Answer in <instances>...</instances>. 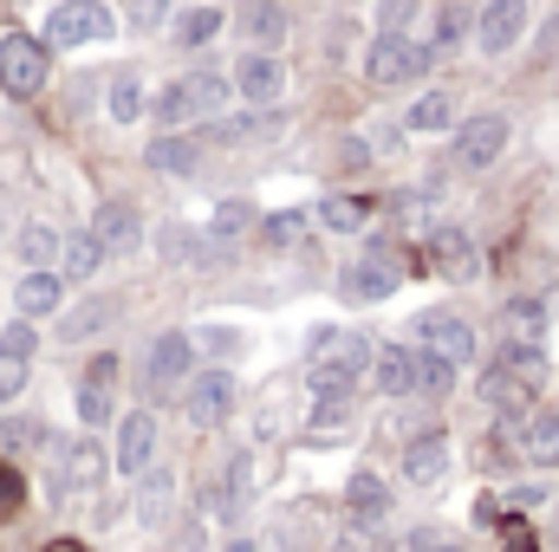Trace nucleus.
<instances>
[{"label":"nucleus","mask_w":559,"mask_h":552,"mask_svg":"<svg viewBox=\"0 0 559 552\" xmlns=\"http://www.w3.org/2000/svg\"><path fill=\"white\" fill-rule=\"evenodd\" d=\"M371 358H378V345L358 325H312V338H306V364H325V371H345V377H365Z\"/></svg>","instance_id":"nucleus-3"},{"label":"nucleus","mask_w":559,"mask_h":552,"mask_svg":"<svg viewBox=\"0 0 559 552\" xmlns=\"http://www.w3.org/2000/svg\"><path fill=\"white\" fill-rule=\"evenodd\" d=\"M462 26H468V20H462V7H436V33H429L423 46H429V52H449V46L462 39Z\"/></svg>","instance_id":"nucleus-38"},{"label":"nucleus","mask_w":559,"mask_h":552,"mask_svg":"<svg viewBox=\"0 0 559 552\" xmlns=\"http://www.w3.org/2000/svg\"><path fill=\"white\" fill-rule=\"evenodd\" d=\"M248 221H254V208H248V202H222V208H215V221H209V235H215V241H235Z\"/></svg>","instance_id":"nucleus-39"},{"label":"nucleus","mask_w":559,"mask_h":552,"mask_svg":"<svg viewBox=\"0 0 559 552\" xmlns=\"http://www.w3.org/2000/svg\"><path fill=\"white\" fill-rule=\"evenodd\" d=\"M59 228H46V221H33L26 235H20V261H26V274H39V267H52L59 261Z\"/></svg>","instance_id":"nucleus-33"},{"label":"nucleus","mask_w":559,"mask_h":552,"mask_svg":"<svg viewBox=\"0 0 559 552\" xmlns=\"http://www.w3.org/2000/svg\"><path fill=\"white\" fill-rule=\"evenodd\" d=\"M501 429H514V442L534 468H559V410H527L521 422H501Z\"/></svg>","instance_id":"nucleus-13"},{"label":"nucleus","mask_w":559,"mask_h":552,"mask_svg":"<svg viewBox=\"0 0 559 552\" xmlns=\"http://www.w3.org/2000/svg\"><path fill=\"white\" fill-rule=\"evenodd\" d=\"M222 26H228L222 7H189V13H176V46H209Z\"/></svg>","instance_id":"nucleus-29"},{"label":"nucleus","mask_w":559,"mask_h":552,"mask_svg":"<svg viewBox=\"0 0 559 552\" xmlns=\"http://www.w3.org/2000/svg\"><path fill=\"white\" fill-rule=\"evenodd\" d=\"M423 261L442 279H475V267H481V261H475V241H468L462 228H436L429 248H423Z\"/></svg>","instance_id":"nucleus-16"},{"label":"nucleus","mask_w":559,"mask_h":552,"mask_svg":"<svg viewBox=\"0 0 559 552\" xmlns=\"http://www.w3.org/2000/svg\"><path fill=\"white\" fill-rule=\"evenodd\" d=\"M228 92H235V85H228L222 72H189V79H176L169 92H156V105H150V111H156V124H163V131H182L189 118H222Z\"/></svg>","instance_id":"nucleus-1"},{"label":"nucleus","mask_w":559,"mask_h":552,"mask_svg":"<svg viewBox=\"0 0 559 552\" xmlns=\"http://www.w3.org/2000/svg\"><path fill=\"white\" fill-rule=\"evenodd\" d=\"M46 552H92V547H85V540H52Z\"/></svg>","instance_id":"nucleus-51"},{"label":"nucleus","mask_w":559,"mask_h":552,"mask_svg":"<svg viewBox=\"0 0 559 552\" xmlns=\"http://www.w3.org/2000/svg\"><path fill=\"white\" fill-rule=\"evenodd\" d=\"M352 422H358V404H352V397H312V416H306V429H312V435H325V442H332V435H345Z\"/></svg>","instance_id":"nucleus-28"},{"label":"nucleus","mask_w":559,"mask_h":552,"mask_svg":"<svg viewBox=\"0 0 559 552\" xmlns=\"http://www.w3.org/2000/svg\"><path fill=\"white\" fill-rule=\"evenodd\" d=\"M404 124H411L417 137H429V131H449V124H455V98H449V92H423L417 105H411V118H404Z\"/></svg>","instance_id":"nucleus-32"},{"label":"nucleus","mask_w":559,"mask_h":552,"mask_svg":"<svg viewBox=\"0 0 559 552\" xmlns=\"http://www.w3.org/2000/svg\"><path fill=\"white\" fill-rule=\"evenodd\" d=\"M0 442H7V448H33V442H46V422H33V416H7V422H0Z\"/></svg>","instance_id":"nucleus-41"},{"label":"nucleus","mask_w":559,"mask_h":552,"mask_svg":"<svg viewBox=\"0 0 559 552\" xmlns=\"http://www.w3.org/2000/svg\"><path fill=\"white\" fill-rule=\"evenodd\" d=\"M254 111H267L280 92H286V65H280L274 52H241V65H235V79H228Z\"/></svg>","instance_id":"nucleus-11"},{"label":"nucleus","mask_w":559,"mask_h":552,"mask_svg":"<svg viewBox=\"0 0 559 552\" xmlns=\"http://www.w3.org/2000/svg\"><path fill=\"white\" fill-rule=\"evenodd\" d=\"M404 481H411V488H442V481H449V435H442V429L404 442Z\"/></svg>","instance_id":"nucleus-14"},{"label":"nucleus","mask_w":559,"mask_h":552,"mask_svg":"<svg viewBox=\"0 0 559 552\" xmlns=\"http://www.w3.org/2000/svg\"><path fill=\"white\" fill-rule=\"evenodd\" d=\"M554 533H559V527H554Z\"/></svg>","instance_id":"nucleus-53"},{"label":"nucleus","mask_w":559,"mask_h":552,"mask_svg":"<svg viewBox=\"0 0 559 552\" xmlns=\"http://www.w3.org/2000/svg\"><path fill=\"white\" fill-rule=\"evenodd\" d=\"M455 371L462 364H449V358H436V351L417 345V397H449L455 391Z\"/></svg>","instance_id":"nucleus-34"},{"label":"nucleus","mask_w":559,"mask_h":552,"mask_svg":"<svg viewBox=\"0 0 559 552\" xmlns=\"http://www.w3.org/2000/svg\"><path fill=\"white\" fill-rule=\"evenodd\" d=\"M235 26H241V39H248V52H267V46H280V39H286V13H280L274 0H248Z\"/></svg>","instance_id":"nucleus-21"},{"label":"nucleus","mask_w":559,"mask_h":552,"mask_svg":"<svg viewBox=\"0 0 559 552\" xmlns=\"http://www.w3.org/2000/svg\"><path fill=\"white\" fill-rule=\"evenodd\" d=\"M98 267H105V241L92 228H79V235L59 241V279H92Z\"/></svg>","instance_id":"nucleus-23"},{"label":"nucleus","mask_w":559,"mask_h":552,"mask_svg":"<svg viewBox=\"0 0 559 552\" xmlns=\"http://www.w3.org/2000/svg\"><path fill=\"white\" fill-rule=\"evenodd\" d=\"M534 501H547V488H540V481H521V488H514V507H534Z\"/></svg>","instance_id":"nucleus-49"},{"label":"nucleus","mask_w":559,"mask_h":552,"mask_svg":"<svg viewBox=\"0 0 559 552\" xmlns=\"http://www.w3.org/2000/svg\"><path fill=\"white\" fill-rule=\"evenodd\" d=\"M352 384H358V377H345V371L306 364V391H312V397H352Z\"/></svg>","instance_id":"nucleus-40"},{"label":"nucleus","mask_w":559,"mask_h":552,"mask_svg":"<svg viewBox=\"0 0 559 552\" xmlns=\"http://www.w3.org/2000/svg\"><path fill=\"white\" fill-rule=\"evenodd\" d=\"M554 312H559V292H554Z\"/></svg>","instance_id":"nucleus-52"},{"label":"nucleus","mask_w":559,"mask_h":552,"mask_svg":"<svg viewBox=\"0 0 559 552\" xmlns=\"http://www.w3.org/2000/svg\"><path fill=\"white\" fill-rule=\"evenodd\" d=\"M169 501H176V475H169V468H143V488H138V514H143V527H163Z\"/></svg>","instance_id":"nucleus-26"},{"label":"nucleus","mask_w":559,"mask_h":552,"mask_svg":"<svg viewBox=\"0 0 559 552\" xmlns=\"http://www.w3.org/2000/svg\"><path fill=\"white\" fill-rule=\"evenodd\" d=\"M26 391V364H0V410Z\"/></svg>","instance_id":"nucleus-47"},{"label":"nucleus","mask_w":559,"mask_h":552,"mask_svg":"<svg viewBox=\"0 0 559 552\" xmlns=\"http://www.w3.org/2000/svg\"><path fill=\"white\" fill-rule=\"evenodd\" d=\"M124 13H131V26H143V33H156V26L169 20V0H131Z\"/></svg>","instance_id":"nucleus-44"},{"label":"nucleus","mask_w":559,"mask_h":552,"mask_svg":"<svg viewBox=\"0 0 559 552\" xmlns=\"http://www.w3.org/2000/svg\"><path fill=\"white\" fill-rule=\"evenodd\" d=\"M404 286V261L391 254V248H371L365 261H352L345 279H338V292L352 299V305H378V299H391Z\"/></svg>","instance_id":"nucleus-6"},{"label":"nucleus","mask_w":559,"mask_h":552,"mask_svg":"<svg viewBox=\"0 0 559 552\" xmlns=\"http://www.w3.org/2000/svg\"><path fill=\"white\" fill-rule=\"evenodd\" d=\"M105 105H111V118H118V124H138V118H143V79H138V72H118Z\"/></svg>","instance_id":"nucleus-35"},{"label":"nucleus","mask_w":559,"mask_h":552,"mask_svg":"<svg viewBox=\"0 0 559 552\" xmlns=\"http://www.w3.org/2000/svg\"><path fill=\"white\" fill-rule=\"evenodd\" d=\"M319 221H325L332 235H358V228L371 221V202H365V195H332V202H319Z\"/></svg>","instance_id":"nucleus-30"},{"label":"nucleus","mask_w":559,"mask_h":552,"mask_svg":"<svg viewBox=\"0 0 559 552\" xmlns=\"http://www.w3.org/2000/svg\"><path fill=\"white\" fill-rule=\"evenodd\" d=\"M345 507L371 520V514H384V507H391V488H384V481H378L371 468H358V475L345 481Z\"/></svg>","instance_id":"nucleus-31"},{"label":"nucleus","mask_w":559,"mask_h":552,"mask_svg":"<svg viewBox=\"0 0 559 552\" xmlns=\"http://www.w3.org/2000/svg\"><path fill=\"white\" fill-rule=\"evenodd\" d=\"M521 33H527V0H488L481 20H475V46L488 59H508L521 46Z\"/></svg>","instance_id":"nucleus-8"},{"label":"nucleus","mask_w":559,"mask_h":552,"mask_svg":"<svg viewBox=\"0 0 559 552\" xmlns=\"http://www.w3.org/2000/svg\"><path fill=\"white\" fill-rule=\"evenodd\" d=\"M13 305H20V319H52V312L66 305V279L52 274V267L20 274V286H13Z\"/></svg>","instance_id":"nucleus-20"},{"label":"nucleus","mask_w":559,"mask_h":552,"mask_svg":"<svg viewBox=\"0 0 559 552\" xmlns=\"http://www.w3.org/2000/svg\"><path fill=\"white\" fill-rule=\"evenodd\" d=\"M33 351H39V332H33V319H13V325L0 332V364H33Z\"/></svg>","instance_id":"nucleus-36"},{"label":"nucleus","mask_w":559,"mask_h":552,"mask_svg":"<svg viewBox=\"0 0 559 552\" xmlns=\"http://www.w3.org/2000/svg\"><path fill=\"white\" fill-rule=\"evenodd\" d=\"M143 163H150V169H163V176H195V169H202V143L169 131V137H150Z\"/></svg>","instance_id":"nucleus-22"},{"label":"nucleus","mask_w":559,"mask_h":552,"mask_svg":"<svg viewBox=\"0 0 559 552\" xmlns=\"http://www.w3.org/2000/svg\"><path fill=\"white\" fill-rule=\"evenodd\" d=\"M501 533H508V540H501V552H540V540H534V527H527V520H508Z\"/></svg>","instance_id":"nucleus-46"},{"label":"nucleus","mask_w":559,"mask_h":552,"mask_svg":"<svg viewBox=\"0 0 559 552\" xmlns=\"http://www.w3.org/2000/svg\"><path fill=\"white\" fill-rule=\"evenodd\" d=\"M540 59H559V13L547 20V33H540Z\"/></svg>","instance_id":"nucleus-50"},{"label":"nucleus","mask_w":559,"mask_h":552,"mask_svg":"<svg viewBox=\"0 0 559 552\" xmlns=\"http://www.w3.org/2000/svg\"><path fill=\"white\" fill-rule=\"evenodd\" d=\"M508 345H540L547 338V305L540 299H508Z\"/></svg>","instance_id":"nucleus-27"},{"label":"nucleus","mask_w":559,"mask_h":552,"mask_svg":"<svg viewBox=\"0 0 559 552\" xmlns=\"http://www.w3.org/2000/svg\"><path fill=\"white\" fill-rule=\"evenodd\" d=\"M429 46L423 39H411V33H378L371 39V52H365V79L371 85H411V79H423L429 72Z\"/></svg>","instance_id":"nucleus-4"},{"label":"nucleus","mask_w":559,"mask_h":552,"mask_svg":"<svg viewBox=\"0 0 559 552\" xmlns=\"http://www.w3.org/2000/svg\"><path fill=\"white\" fill-rule=\"evenodd\" d=\"M20 507H26V481H20L13 461H0V520H13Z\"/></svg>","instance_id":"nucleus-42"},{"label":"nucleus","mask_w":559,"mask_h":552,"mask_svg":"<svg viewBox=\"0 0 559 552\" xmlns=\"http://www.w3.org/2000/svg\"><path fill=\"white\" fill-rule=\"evenodd\" d=\"M299 235H306V215H299V208L267 215V241H299Z\"/></svg>","instance_id":"nucleus-45"},{"label":"nucleus","mask_w":559,"mask_h":552,"mask_svg":"<svg viewBox=\"0 0 559 552\" xmlns=\"http://www.w3.org/2000/svg\"><path fill=\"white\" fill-rule=\"evenodd\" d=\"M241 404V384H235V371H202L195 384H189V397H182V410L195 429H222L228 416Z\"/></svg>","instance_id":"nucleus-7"},{"label":"nucleus","mask_w":559,"mask_h":552,"mask_svg":"<svg viewBox=\"0 0 559 552\" xmlns=\"http://www.w3.org/2000/svg\"><path fill=\"white\" fill-rule=\"evenodd\" d=\"M150 455H156V416L131 410L124 422H118V455H111V461H118L124 475H143V468H150Z\"/></svg>","instance_id":"nucleus-18"},{"label":"nucleus","mask_w":559,"mask_h":552,"mask_svg":"<svg viewBox=\"0 0 559 552\" xmlns=\"http://www.w3.org/2000/svg\"><path fill=\"white\" fill-rule=\"evenodd\" d=\"M118 312H124L118 299H85V305H72V312H66V325H59V338H66V345H79V338H92V332H105V325H111Z\"/></svg>","instance_id":"nucleus-25"},{"label":"nucleus","mask_w":559,"mask_h":552,"mask_svg":"<svg viewBox=\"0 0 559 552\" xmlns=\"http://www.w3.org/2000/svg\"><path fill=\"white\" fill-rule=\"evenodd\" d=\"M118 33V13L105 7V0H59L52 13H46V46H98V39H111Z\"/></svg>","instance_id":"nucleus-2"},{"label":"nucleus","mask_w":559,"mask_h":552,"mask_svg":"<svg viewBox=\"0 0 559 552\" xmlns=\"http://www.w3.org/2000/svg\"><path fill=\"white\" fill-rule=\"evenodd\" d=\"M371 377H378L384 397H417V351L411 345H378Z\"/></svg>","instance_id":"nucleus-19"},{"label":"nucleus","mask_w":559,"mask_h":552,"mask_svg":"<svg viewBox=\"0 0 559 552\" xmlns=\"http://www.w3.org/2000/svg\"><path fill=\"white\" fill-rule=\"evenodd\" d=\"M495 364H501L521 391H534V397H540V384H547V351H540V345H501V358H495Z\"/></svg>","instance_id":"nucleus-24"},{"label":"nucleus","mask_w":559,"mask_h":552,"mask_svg":"<svg viewBox=\"0 0 559 552\" xmlns=\"http://www.w3.org/2000/svg\"><path fill=\"white\" fill-rule=\"evenodd\" d=\"M92 235L105 241V254H138L143 248V215L131 208V202H98Z\"/></svg>","instance_id":"nucleus-15"},{"label":"nucleus","mask_w":559,"mask_h":552,"mask_svg":"<svg viewBox=\"0 0 559 552\" xmlns=\"http://www.w3.org/2000/svg\"><path fill=\"white\" fill-rule=\"evenodd\" d=\"M0 92L7 98H39L46 92V39H33V33L0 39Z\"/></svg>","instance_id":"nucleus-5"},{"label":"nucleus","mask_w":559,"mask_h":552,"mask_svg":"<svg viewBox=\"0 0 559 552\" xmlns=\"http://www.w3.org/2000/svg\"><path fill=\"white\" fill-rule=\"evenodd\" d=\"M501 149H508V118H501V111L462 118V131H455V163H462V169H488Z\"/></svg>","instance_id":"nucleus-10"},{"label":"nucleus","mask_w":559,"mask_h":552,"mask_svg":"<svg viewBox=\"0 0 559 552\" xmlns=\"http://www.w3.org/2000/svg\"><path fill=\"white\" fill-rule=\"evenodd\" d=\"M404 552H468V547H462V533H442V527H417V533L404 540Z\"/></svg>","instance_id":"nucleus-43"},{"label":"nucleus","mask_w":559,"mask_h":552,"mask_svg":"<svg viewBox=\"0 0 559 552\" xmlns=\"http://www.w3.org/2000/svg\"><path fill=\"white\" fill-rule=\"evenodd\" d=\"M417 345L436 351V358H449V364H468V358H475V325H468L462 312H423Z\"/></svg>","instance_id":"nucleus-9"},{"label":"nucleus","mask_w":559,"mask_h":552,"mask_svg":"<svg viewBox=\"0 0 559 552\" xmlns=\"http://www.w3.org/2000/svg\"><path fill=\"white\" fill-rule=\"evenodd\" d=\"M85 384H118V358H111V351H98V358L85 364Z\"/></svg>","instance_id":"nucleus-48"},{"label":"nucleus","mask_w":559,"mask_h":552,"mask_svg":"<svg viewBox=\"0 0 559 552\" xmlns=\"http://www.w3.org/2000/svg\"><path fill=\"white\" fill-rule=\"evenodd\" d=\"M79 422L85 429H105L111 422V384H79Z\"/></svg>","instance_id":"nucleus-37"},{"label":"nucleus","mask_w":559,"mask_h":552,"mask_svg":"<svg viewBox=\"0 0 559 552\" xmlns=\"http://www.w3.org/2000/svg\"><path fill=\"white\" fill-rule=\"evenodd\" d=\"M189 364H195L189 332H156V338H150V351H143V371H150V384H156V391L182 384V377H189Z\"/></svg>","instance_id":"nucleus-12"},{"label":"nucleus","mask_w":559,"mask_h":552,"mask_svg":"<svg viewBox=\"0 0 559 552\" xmlns=\"http://www.w3.org/2000/svg\"><path fill=\"white\" fill-rule=\"evenodd\" d=\"M105 475H111V455L98 448V435H79V442L66 448L59 481H66V488H79V494H92V488H105Z\"/></svg>","instance_id":"nucleus-17"}]
</instances>
